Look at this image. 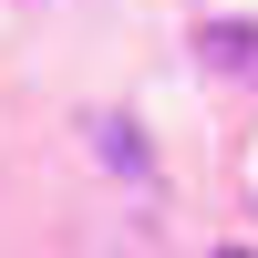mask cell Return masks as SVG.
<instances>
[{"instance_id":"6da1fadb","label":"cell","mask_w":258,"mask_h":258,"mask_svg":"<svg viewBox=\"0 0 258 258\" xmlns=\"http://www.w3.org/2000/svg\"><path fill=\"white\" fill-rule=\"evenodd\" d=\"M197 52L217 62V73H238V62L258 52V31H238V21H207V31H197Z\"/></svg>"},{"instance_id":"7a4b0ae2","label":"cell","mask_w":258,"mask_h":258,"mask_svg":"<svg viewBox=\"0 0 258 258\" xmlns=\"http://www.w3.org/2000/svg\"><path fill=\"white\" fill-rule=\"evenodd\" d=\"M93 135H103V155H114V165H124V176H145V145H135V124H124V114H103V124H93Z\"/></svg>"},{"instance_id":"3957f363","label":"cell","mask_w":258,"mask_h":258,"mask_svg":"<svg viewBox=\"0 0 258 258\" xmlns=\"http://www.w3.org/2000/svg\"><path fill=\"white\" fill-rule=\"evenodd\" d=\"M217 258H248V248H217Z\"/></svg>"}]
</instances>
